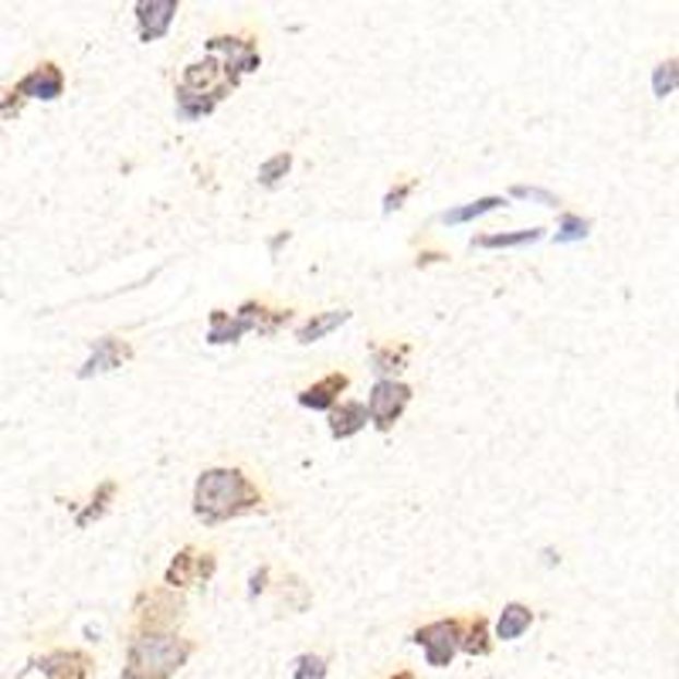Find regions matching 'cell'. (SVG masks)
<instances>
[{
    "label": "cell",
    "instance_id": "cell-2",
    "mask_svg": "<svg viewBox=\"0 0 679 679\" xmlns=\"http://www.w3.org/2000/svg\"><path fill=\"white\" fill-rule=\"evenodd\" d=\"M194 653L198 642L177 632H133L122 679H170L188 666Z\"/></svg>",
    "mask_w": 679,
    "mask_h": 679
},
{
    "label": "cell",
    "instance_id": "cell-3",
    "mask_svg": "<svg viewBox=\"0 0 679 679\" xmlns=\"http://www.w3.org/2000/svg\"><path fill=\"white\" fill-rule=\"evenodd\" d=\"M61 92H65V72H61L55 61H41L38 69H31L4 99H0V119H11L24 109L27 99H41L55 103Z\"/></svg>",
    "mask_w": 679,
    "mask_h": 679
},
{
    "label": "cell",
    "instance_id": "cell-33",
    "mask_svg": "<svg viewBox=\"0 0 679 679\" xmlns=\"http://www.w3.org/2000/svg\"><path fill=\"white\" fill-rule=\"evenodd\" d=\"M391 679H418V676H415L412 669H397V672H394Z\"/></svg>",
    "mask_w": 679,
    "mask_h": 679
},
{
    "label": "cell",
    "instance_id": "cell-19",
    "mask_svg": "<svg viewBox=\"0 0 679 679\" xmlns=\"http://www.w3.org/2000/svg\"><path fill=\"white\" fill-rule=\"evenodd\" d=\"M544 238V228H523V231H497L473 238V249H527Z\"/></svg>",
    "mask_w": 679,
    "mask_h": 679
},
{
    "label": "cell",
    "instance_id": "cell-10",
    "mask_svg": "<svg viewBox=\"0 0 679 679\" xmlns=\"http://www.w3.org/2000/svg\"><path fill=\"white\" fill-rule=\"evenodd\" d=\"M130 357H133V347L127 344V340H119V336H99L96 344H92L88 360L79 367V381L99 378V374H112V370H119Z\"/></svg>",
    "mask_w": 679,
    "mask_h": 679
},
{
    "label": "cell",
    "instance_id": "cell-18",
    "mask_svg": "<svg viewBox=\"0 0 679 679\" xmlns=\"http://www.w3.org/2000/svg\"><path fill=\"white\" fill-rule=\"evenodd\" d=\"M500 207H507V198H500V194L476 198V201H469V204H458V207L445 211V214H442V225H449V228L469 225V222L483 218V214H489V211H500Z\"/></svg>",
    "mask_w": 679,
    "mask_h": 679
},
{
    "label": "cell",
    "instance_id": "cell-20",
    "mask_svg": "<svg viewBox=\"0 0 679 679\" xmlns=\"http://www.w3.org/2000/svg\"><path fill=\"white\" fill-rule=\"evenodd\" d=\"M116 492H119V483H116V479H103V483L96 486V492H92L88 507H85V510H79V516H75V527L82 531V527H88L92 520L106 516V513H109V507L116 503Z\"/></svg>",
    "mask_w": 679,
    "mask_h": 679
},
{
    "label": "cell",
    "instance_id": "cell-12",
    "mask_svg": "<svg viewBox=\"0 0 679 679\" xmlns=\"http://www.w3.org/2000/svg\"><path fill=\"white\" fill-rule=\"evenodd\" d=\"M136 11V31H140V41H160L174 17H177V0H140L133 8Z\"/></svg>",
    "mask_w": 679,
    "mask_h": 679
},
{
    "label": "cell",
    "instance_id": "cell-17",
    "mask_svg": "<svg viewBox=\"0 0 679 679\" xmlns=\"http://www.w3.org/2000/svg\"><path fill=\"white\" fill-rule=\"evenodd\" d=\"M534 626V608L523 605V601H510L503 611H500V622H497V639L503 642H516L523 632Z\"/></svg>",
    "mask_w": 679,
    "mask_h": 679
},
{
    "label": "cell",
    "instance_id": "cell-23",
    "mask_svg": "<svg viewBox=\"0 0 679 679\" xmlns=\"http://www.w3.org/2000/svg\"><path fill=\"white\" fill-rule=\"evenodd\" d=\"M214 109H218V99H214V96H201V92H191V88L177 85V116L180 119L198 122V119L211 116Z\"/></svg>",
    "mask_w": 679,
    "mask_h": 679
},
{
    "label": "cell",
    "instance_id": "cell-9",
    "mask_svg": "<svg viewBox=\"0 0 679 679\" xmlns=\"http://www.w3.org/2000/svg\"><path fill=\"white\" fill-rule=\"evenodd\" d=\"M31 666L45 679H88L92 669H96V663H92L85 650H51L38 659H31Z\"/></svg>",
    "mask_w": 679,
    "mask_h": 679
},
{
    "label": "cell",
    "instance_id": "cell-32",
    "mask_svg": "<svg viewBox=\"0 0 679 679\" xmlns=\"http://www.w3.org/2000/svg\"><path fill=\"white\" fill-rule=\"evenodd\" d=\"M293 238V231H279V235H272L269 238V255H279V249H283V245Z\"/></svg>",
    "mask_w": 679,
    "mask_h": 679
},
{
    "label": "cell",
    "instance_id": "cell-24",
    "mask_svg": "<svg viewBox=\"0 0 679 679\" xmlns=\"http://www.w3.org/2000/svg\"><path fill=\"white\" fill-rule=\"evenodd\" d=\"M588 235H592V222L581 218V214L564 211L561 218H558V231H553V241H558V245H574V241H584Z\"/></svg>",
    "mask_w": 679,
    "mask_h": 679
},
{
    "label": "cell",
    "instance_id": "cell-29",
    "mask_svg": "<svg viewBox=\"0 0 679 679\" xmlns=\"http://www.w3.org/2000/svg\"><path fill=\"white\" fill-rule=\"evenodd\" d=\"M415 188H418V180H397L394 188L384 194V214H394L397 207H405V201L412 198Z\"/></svg>",
    "mask_w": 679,
    "mask_h": 679
},
{
    "label": "cell",
    "instance_id": "cell-31",
    "mask_svg": "<svg viewBox=\"0 0 679 679\" xmlns=\"http://www.w3.org/2000/svg\"><path fill=\"white\" fill-rule=\"evenodd\" d=\"M449 255L445 252H418V269H428V265H436V262H445Z\"/></svg>",
    "mask_w": 679,
    "mask_h": 679
},
{
    "label": "cell",
    "instance_id": "cell-26",
    "mask_svg": "<svg viewBox=\"0 0 679 679\" xmlns=\"http://www.w3.org/2000/svg\"><path fill=\"white\" fill-rule=\"evenodd\" d=\"M326 672H330V666H326L323 656H317V653H302V656L293 659L286 679H326Z\"/></svg>",
    "mask_w": 679,
    "mask_h": 679
},
{
    "label": "cell",
    "instance_id": "cell-7",
    "mask_svg": "<svg viewBox=\"0 0 679 679\" xmlns=\"http://www.w3.org/2000/svg\"><path fill=\"white\" fill-rule=\"evenodd\" d=\"M412 397H415V391L405 381H378L374 388H370L367 405H364L367 418L374 421L378 431H391L397 425V418L408 412Z\"/></svg>",
    "mask_w": 679,
    "mask_h": 679
},
{
    "label": "cell",
    "instance_id": "cell-1",
    "mask_svg": "<svg viewBox=\"0 0 679 679\" xmlns=\"http://www.w3.org/2000/svg\"><path fill=\"white\" fill-rule=\"evenodd\" d=\"M259 507H262V492L241 469L214 466L204 469L194 483V516L207 523V527L238 520Z\"/></svg>",
    "mask_w": 679,
    "mask_h": 679
},
{
    "label": "cell",
    "instance_id": "cell-5",
    "mask_svg": "<svg viewBox=\"0 0 679 679\" xmlns=\"http://www.w3.org/2000/svg\"><path fill=\"white\" fill-rule=\"evenodd\" d=\"M204 48L211 55H225L222 69H225V79L231 88H238V82L245 75L259 72V65H262V51L249 35H214L204 41Z\"/></svg>",
    "mask_w": 679,
    "mask_h": 679
},
{
    "label": "cell",
    "instance_id": "cell-6",
    "mask_svg": "<svg viewBox=\"0 0 679 679\" xmlns=\"http://www.w3.org/2000/svg\"><path fill=\"white\" fill-rule=\"evenodd\" d=\"M412 642L421 645L425 650V663L431 669H445L455 653H458V642H462V619H439V622H428L421 629L412 632Z\"/></svg>",
    "mask_w": 679,
    "mask_h": 679
},
{
    "label": "cell",
    "instance_id": "cell-14",
    "mask_svg": "<svg viewBox=\"0 0 679 679\" xmlns=\"http://www.w3.org/2000/svg\"><path fill=\"white\" fill-rule=\"evenodd\" d=\"M367 408H364V401H340V405L330 412V436L340 439V442H347L354 436H360V431L367 428Z\"/></svg>",
    "mask_w": 679,
    "mask_h": 679
},
{
    "label": "cell",
    "instance_id": "cell-27",
    "mask_svg": "<svg viewBox=\"0 0 679 679\" xmlns=\"http://www.w3.org/2000/svg\"><path fill=\"white\" fill-rule=\"evenodd\" d=\"M676 85H679V69H676V58H669V61H663V65H656V72H653V92L659 99H666L676 92Z\"/></svg>",
    "mask_w": 679,
    "mask_h": 679
},
{
    "label": "cell",
    "instance_id": "cell-11",
    "mask_svg": "<svg viewBox=\"0 0 679 679\" xmlns=\"http://www.w3.org/2000/svg\"><path fill=\"white\" fill-rule=\"evenodd\" d=\"M183 88H191V92H201V96H214V99H225L231 85L225 79V69H222V61L218 58H204V61H194V65L183 69V79H180Z\"/></svg>",
    "mask_w": 679,
    "mask_h": 679
},
{
    "label": "cell",
    "instance_id": "cell-28",
    "mask_svg": "<svg viewBox=\"0 0 679 679\" xmlns=\"http://www.w3.org/2000/svg\"><path fill=\"white\" fill-rule=\"evenodd\" d=\"M510 198H516V201H534V204H544V207H558L561 204L558 194H550L544 188H527V183H513Z\"/></svg>",
    "mask_w": 679,
    "mask_h": 679
},
{
    "label": "cell",
    "instance_id": "cell-30",
    "mask_svg": "<svg viewBox=\"0 0 679 679\" xmlns=\"http://www.w3.org/2000/svg\"><path fill=\"white\" fill-rule=\"evenodd\" d=\"M265 584H269V568L262 564L255 574H252V588H249V598H259L265 592Z\"/></svg>",
    "mask_w": 679,
    "mask_h": 679
},
{
    "label": "cell",
    "instance_id": "cell-22",
    "mask_svg": "<svg viewBox=\"0 0 679 679\" xmlns=\"http://www.w3.org/2000/svg\"><path fill=\"white\" fill-rule=\"evenodd\" d=\"M462 653L469 656H489L492 653V639H489V622L483 619V615H476V619L462 622V642H458Z\"/></svg>",
    "mask_w": 679,
    "mask_h": 679
},
{
    "label": "cell",
    "instance_id": "cell-8",
    "mask_svg": "<svg viewBox=\"0 0 679 679\" xmlns=\"http://www.w3.org/2000/svg\"><path fill=\"white\" fill-rule=\"evenodd\" d=\"M214 571H218V561H214V553L207 550H198V547H183L177 558L170 561L164 581L167 588H191V584H201V581H211Z\"/></svg>",
    "mask_w": 679,
    "mask_h": 679
},
{
    "label": "cell",
    "instance_id": "cell-16",
    "mask_svg": "<svg viewBox=\"0 0 679 679\" xmlns=\"http://www.w3.org/2000/svg\"><path fill=\"white\" fill-rule=\"evenodd\" d=\"M412 347L408 344H384L370 350V370L378 374V381H397V370L408 364Z\"/></svg>",
    "mask_w": 679,
    "mask_h": 679
},
{
    "label": "cell",
    "instance_id": "cell-4",
    "mask_svg": "<svg viewBox=\"0 0 679 679\" xmlns=\"http://www.w3.org/2000/svg\"><path fill=\"white\" fill-rule=\"evenodd\" d=\"M133 619L136 632H174V626L183 619V598L174 588H146L133 605Z\"/></svg>",
    "mask_w": 679,
    "mask_h": 679
},
{
    "label": "cell",
    "instance_id": "cell-13",
    "mask_svg": "<svg viewBox=\"0 0 679 679\" xmlns=\"http://www.w3.org/2000/svg\"><path fill=\"white\" fill-rule=\"evenodd\" d=\"M347 388H350V378L344 374V370H333V374L320 378L317 384L302 388L296 401H299L302 408H310V412H333L340 394H344Z\"/></svg>",
    "mask_w": 679,
    "mask_h": 679
},
{
    "label": "cell",
    "instance_id": "cell-21",
    "mask_svg": "<svg viewBox=\"0 0 679 679\" xmlns=\"http://www.w3.org/2000/svg\"><path fill=\"white\" fill-rule=\"evenodd\" d=\"M350 320L347 310H330V313H317L313 320H306L299 330H296V340L299 344H317V340H323L326 333H333L336 326H344Z\"/></svg>",
    "mask_w": 679,
    "mask_h": 679
},
{
    "label": "cell",
    "instance_id": "cell-15",
    "mask_svg": "<svg viewBox=\"0 0 679 679\" xmlns=\"http://www.w3.org/2000/svg\"><path fill=\"white\" fill-rule=\"evenodd\" d=\"M245 333H252L249 323H245L238 313H228V310H211V320H207V344L211 347H225V344H238Z\"/></svg>",
    "mask_w": 679,
    "mask_h": 679
},
{
    "label": "cell",
    "instance_id": "cell-25",
    "mask_svg": "<svg viewBox=\"0 0 679 679\" xmlns=\"http://www.w3.org/2000/svg\"><path fill=\"white\" fill-rule=\"evenodd\" d=\"M289 170H293V153L283 150L259 164V183L262 188H275V183H283V177H289Z\"/></svg>",
    "mask_w": 679,
    "mask_h": 679
}]
</instances>
